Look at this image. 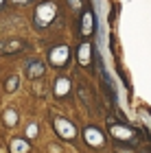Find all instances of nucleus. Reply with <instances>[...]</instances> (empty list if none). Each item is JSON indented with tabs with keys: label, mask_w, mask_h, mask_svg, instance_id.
<instances>
[{
	"label": "nucleus",
	"mask_w": 151,
	"mask_h": 153,
	"mask_svg": "<svg viewBox=\"0 0 151 153\" xmlns=\"http://www.w3.org/2000/svg\"><path fill=\"white\" fill-rule=\"evenodd\" d=\"M55 18V4L51 2H44V4H39L37 7V13H35V20L39 22V26H46L51 22V20Z\"/></svg>",
	"instance_id": "1"
},
{
	"label": "nucleus",
	"mask_w": 151,
	"mask_h": 153,
	"mask_svg": "<svg viewBox=\"0 0 151 153\" xmlns=\"http://www.w3.org/2000/svg\"><path fill=\"white\" fill-rule=\"evenodd\" d=\"M66 59H68V48H66V46H57V48H53V51H51V61H53V66H64Z\"/></svg>",
	"instance_id": "2"
},
{
	"label": "nucleus",
	"mask_w": 151,
	"mask_h": 153,
	"mask_svg": "<svg viewBox=\"0 0 151 153\" xmlns=\"http://www.w3.org/2000/svg\"><path fill=\"white\" fill-rule=\"evenodd\" d=\"M55 127H57V131L64 138H72L74 136V127L68 120H64V118H55Z\"/></svg>",
	"instance_id": "3"
},
{
	"label": "nucleus",
	"mask_w": 151,
	"mask_h": 153,
	"mask_svg": "<svg viewBox=\"0 0 151 153\" xmlns=\"http://www.w3.org/2000/svg\"><path fill=\"white\" fill-rule=\"evenodd\" d=\"M83 136H86V140L90 142V144H94V147H99V144H103V136L99 134L97 129H92V127H88Z\"/></svg>",
	"instance_id": "4"
},
{
	"label": "nucleus",
	"mask_w": 151,
	"mask_h": 153,
	"mask_svg": "<svg viewBox=\"0 0 151 153\" xmlns=\"http://www.w3.org/2000/svg\"><path fill=\"white\" fill-rule=\"evenodd\" d=\"M44 74V64L42 61H31L29 64V76H39Z\"/></svg>",
	"instance_id": "5"
},
{
	"label": "nucleus",
	"mask_w": 151,
	"mask_h": 153,
	"mask_svg": "<svg viewBox=\"0 0 151 153\" xmlns=\"http://www.w3.org/2000/svg\"><path fill=\"white\" fill-rule=\"evenodd\" d=\"M79 61H81V66H88V64H90V46H88V44L81 46V51H79Z\"/></svg>",
	"instance_id": "6"
},
{
	"label": "nucleus",
	"mask_w": 151,
	"mask_h": 153,
	"mask_svg": "<svg viewBox=\"0 0 151 153\" xmlns=\"http://www.w3.org/2000/svg\"><path fill=\"white\" fill-rule=\"evenodd\" d=\"M11 151L13 153H26L29 151V144H26L24 140H13L11 142Z\"/></svg>",
	"instance_id": "7"
},
{
	"label": "nucleus",
	"mask_w": 151,
	"mask_h": 153,
	"mask_svg": "<svg viewBox=\"0 0 151 153\" xmlns=\"http://www.w3.org/2000/svg\"><path fill=\"white\" fill-rule=\"evenodd\" d=\"M112 134L118 136V138H132V131H129V129H123L121 125H114V127H112Z\"/></svg>",
	"instance_id": "8"
},
{
	"label": "nucleus",
	"mask_w": 151,
	"mask_h": 153,
	"mask_svg": "<svg viewBox=\"0 0 151 153\" xmlns=\"http://www.w3.org/2000/svg\"><path fill=\"white\" fill-rule=\"evenodd\" d=\"M94 22V18H92V13H86V16H83V33H86V35H88V33H90L92 31V24Z\"/></svg>",
	"instance_id": "9"
},
{
	"label": "nucleus",
	"mask_w": 151,
	"mask_h": 153,
	"mask_svg": "<svg viewBox=\"0 0 151 153\" xmlns=\"http://www.w3.org/2000/svg\"><path fill=\"white\" fill-rule=\"evenodd\" d=\"M68 88H70L68 79H59V81H57V94H59V96H64V94L68 92Z\"/></svg>",
	"instance_id": "10"
},
{
	"label": "nucleus",
	"mask_w": 151,
	"mask_h": 153,
	"mask_svg": "<svg viewBox=\"0 0 151 153\" xmlns=\"http://www.w3.org/2000/svg\"><path fill=\"white\" fill-rule=\"evenodd\" d=\"M16 85H18V76H11V79H9V83H7V90L11 92V90L16 88Z\"/></svg>",
	"instance_id": "11"
},
{
	"label": "nucleus",
	"mask_w": 151,
	"mask_h": 153,
	"mask_svg": "<svg viewBox=\"0 0 151 153\" xmlns=\"http://www.w3.org/2000/svg\"><path fill=\"white\" fill-rule=\"evenodd\" d=\"M7 123H9V125L16 123V112H7Z\"/></svg>",
	"instance_id": "12"
},
{
	"label": "nucleus",
	"mask_w": 151,
	"mask_h": 153,
	"mask_svg": "<svg viewBox=\"0 0 151 153\" xmlns=\"http://www.w3.org/2000/svg\"><path fill=\"white\" fill-rule=\"evenodd\" d=\"M18 46H22V44H20V42H13V44H9V46H7V53H11V51H16V48Z\"/></svg>",
	"instance_id": "13"
},
{
	"label": "nucleus",
	"mask_w": 151,
	"mask_h": 153,
	"mask_svg": "<svg viewBox=\"0 0 151 153\" xmlns=\"http://www.w3.org/2000/svg\"><path fill=\"white\" fill-rule=\"evenodd\" d=\"M16 2H20V4H24V2H29V0H16Z\"/></svg>",
	"instance_id": "14"
},
{
	"label": "nucleus",
	"mask_w": 151,
	"mask_h": 153,
	"mask_svg": "<svg viewBox=\"0 0 151 153\" xmlns=\"http://www.w3.org/2000/svg\"><path fill=\"white\" fill-rule=\"evenodd\" d=\"M2 2H4V0H0V4H2Z\"/></svg>",
	"instance_id": "15"
}]
</instances>
